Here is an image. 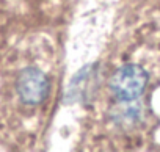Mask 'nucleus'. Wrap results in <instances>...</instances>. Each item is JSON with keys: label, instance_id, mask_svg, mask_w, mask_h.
Instances as JSON below:
<instances>
[{"label": "nucleus", "instance_id": "f03ea898", "mask_svg": "<svg viewBox=\"0 0 160 152\" xmlns=\"http://www.w3.org/2000/svg\"><path fill=\"white\" fill-rule=\"evenodd\" d=\"M14 88L22 105L41 107L50 97L52 79L44 69L38 66H25L18 72Z\"/></svg>", "mask_w": 160, "mask_h": 152}, {"label": "nucleus", "instance_id": "f257e3e1", "mask_svg": "<svg viewBox=\"0 0 160 152\" xmlns=\"http://www.w3.org/2000/svg\"><path fill=\"white\" fill-rule=\"evenodd\" d=\"M160 35L140 30L102 67L90 108L91 144L104 149L146 146L158 129Z\"/></svg>", "mask_w": 160, "mask_h": 152}]
</instances>
